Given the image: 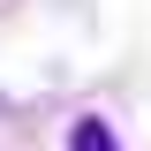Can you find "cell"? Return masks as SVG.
Instances as JSON below:
<instances>
[{"mask_svg":"<svg viewBox=\"0 0 151 151\" xmlns=\"http://www.w3.org/2000/svg\"><path fill=\"white\" fill-rule=\"evenodd\" d=\"M68 151H113V129L98 121V113H83V121H76V136H68Z\"/></svg>","mask_w":151,"mask_h":151,"instance_id":"cell-1","label":"cell"}]
</instances>
